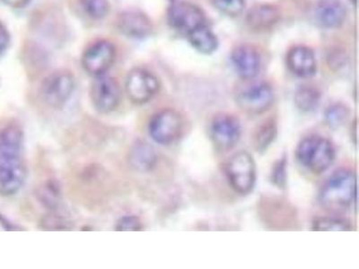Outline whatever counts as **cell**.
<instances>
[{
    "mask_svg": "<svg viewBox=\"0 0 359 269\" xmlns=\"http://www.w3.org/2000/svg\"><path fill=\"white\" fill-rule=\"evenodd\" d=\"M287 65L298 78H309L316 75L317 62L313 51L309 47L294 46L287 54Z\"/></svg>",
    "mask_w": 359,
    "mask_h": 269,
    "instance_id": "9a60e30c",
    "label": "cell"
},
{
    "mask_svg": "<svg viewBox=\"0 0 359 269\" xmlns=\"http://www.w3.org/2000/svg\"><path fill=\"white\" fill-rule=\"evenodd\" d=\"M287 178V156H282L272 166L271 179L272 184L278 188H285Z\"/></svg>",
    "mask_w": 359,
    "mask_h": 269,
    "instance_id": "484cf974",
    "label": "cell"
},
{
    "mask_svg": "<svg viewBox=\"0 0 359 269\" xmlns=\"http://www.w3.org/2000/svg\"><path fill=\"white\" fill-rule=\"evenodd\" d=\"M24 134L17 125L0 130V196H12L24 184Z\"/></svg>",
    "mask_w": 359,
    "mask_h": 269,
    "instance_id": "6da1fadb",
    "label": "cell"
},
{
    "mask_svg": "<svg viewBox=\"0 0 359 269\" xmlns=\"http://www.w3.org/2000/svg\"><path fill=\"white\" fill-rule=\"evenodd\" d=\"M116 50L108 41H99L88 48L83 55L82 64L86 72L97 76L107 71L114 62Z\"/></svg>",
    "mask_w": 359,
    "mask_h": 269,
    "instance_id": "7c38bea8",
    "label": "cell"
},
{
    "mask_svg": "<svg viewBox=\"0 0 359 269\" xmlns=\"http://www.w3.org/2000/svg\"><path fill=\"white\" fill-rule=\"evenodd\" d=\"M75 89V79L69 72H55L41 83V96L45 104L53 108H62L69 102Z\"/></svg>",
    "mask_w": 359,
    "mask_h": 269,
    "instance_id": "8992f818",
    "label": "cell"
},
{
    "mask_svg": "<svg viewBox=\"0 0 359 269\" xmlns=\"http://www.w3.org/2000/svg\"><path fill=\"white\" fill-rule=\"evenodd\" d=\"M280 18V11L277 6L261 4L250 9L246 21L252 30L266 31L278 24Z\"/></svg>",
    "mask_w": 359,
    "mask_h": 269,
    "instance_id": "e0dca14e",
    "label": "cell"
},
{
    "mask_svg": "<svg viewBox=\"0 0 359 269\" xmlns=\"http://www.w3.org/2000/svg\"><path fill=\"white\" fill-rule=\"evenodd\" d=\"M357 194V176L348 169L333 172L319 193L320 205L329 210H343L351 206Z\"/></svg>",
    "mask_w": 359,
    "mask_h": 269,
    "instance_id": "7a4b0ae2",
    "label": "cell"
},
{
    "mask_svg": "<svg viewBox=\"0 0 359 269\" xmlns=\"http://www.w3.org/2000/svg\"><path fill=\"white\" fill-rule=\"evenodd\" d=\"M189 41L198 53L211 54L219 48V39L207 25L195 29L187 34Z\"/></svg>",
    "mask_w": 359,
    "mask_h": 269,
    "instance_id": "d6986e66",
    "label": "cell"
},
{
    "mask_svg": "<svg viewBox=\"0 0 359 269\" xmlns=\"http://www.w3.org/2000/svg\"><path fill=\"white\" fill-rule=\"evenodd\" d=\"M316 17L323 27H341L347 17V8L341 0H320L316 8Z\"/></svg>",
    "mask_w": 359,
    "mask_h": 269,
    "instance_id": "2e32d148",
    "label": "cell"
},
{
    "mask_svg": "<svg viewBox=\"0 0 359 269\" xmlns=\"http://www.w3.org/2000/svg\"><path fill=\"white\" fill-rule=\"evenodd\" d=\"M184 123L177 111L166 109L154 115L149 124L151 139L160 145L174 143L181 136Z\"/></svg>",
    "mask_w": 359,
    "mask_h": 269,
    "instance_id": "52a82bcc",
    "label": "cell"
},
{
    "mask_svg": "<svg viewBox=\"0 0 359 269\" xmlns=\"http://www.w3.org/2000/svg\"><path fill=\"white\" fill-rule=\"evenodd\" d=\"M91 100L101 113L114 111L121 102V89L116 80L105 74L95 76L91 86Z\"/></svg>",
    "mask_w": 359,
    "mask_h": 269,
    "instance_id": "8fae6325",
    "label": "cell"
},
{
    "mask_svg": "<svg viewBox=\"0 0 359 269\" xmlns=\"http://www.w3.org/2000/svg\"><path fill=\"white\" fill-rule=\"evenodd\" d=\"M118 30L133 39H144L152 33V22L140 11H126L118 15Z\"/></svg>",
    "mask_w": 359,
    "mask_h": 269,
    "instance_id": "5bb4252c",
    "label": "cell"
},
{
    "mask_svg": "<svg viewBox=\"0 0 359 269\" xmlns=\"http://www.w3.org/2000/svg\"><path fill=\"white\" fill-rule=\"evenodd\" d=\"M226 174L233 190L240 195L249 194L256 182V165L249 153L241 151L231 157Z\"/></svg>",
    "mask_w": 359,
    "mask_h": 269,
    "instance_id": "277c9868",
    "label": "cell"
},
{
    "mask_svg": "<svg viewBox=\"0 0 359 269\" xmlns=\"http://www.w3.org/2000/svg\"><path fill=\"white\" fill-rule=\"evenodd\" d=\"M349 114H351V111L345 104L330 105L325 112V123L332 129H338L347 121Z\"/></svg>",
    "mask_w": 359,
    "mask_h": 269,
    "instance_id": "7402d4cb",
    "label": "cell"
},
{
    "mask_svg": "<svg viewBox=\"0 0 359 269\" xmlns=\"http://www.w3.org/2000/svg\"><path fill=\"white\" fill-rule=\"evenodd\" d=\"M210 1L220 13L232 18L241 15L245 8V0H210Z\"/></svg>",
    "mask_w": 359,
    "mask_h": 269,
    "instance_id": "cb8c5ba5",
    "label": "cell"
},
{
    "mask_svg": "<svg viewBox=\"0 0 359 269\" xmlns=\"http://www.w3.org/2000/svg\"><path fill=\"white\" fill-rule=\"evenodd\" d=\"M236 100L243 111L251 114H259L267 111L273 104L274 91L268 83L252 81L237 91Z\"/></svg>",
    "mask_w": 359,
    "mask_h": 269,
    "instance_id": "5b68a950",
    "label": "cell"
},
{
    "mask_svg": "<svg viewBox=\"0 0 359 269\" xmlns=\"http://www.w3.org/2000/svg\"><path fill=\"white\" fill-rule=\"evenodd\" d=\"M169 25L175 30L188 34L207 25L206 15L200 6L187 1H175L168 12Z\"/></svg>",
    "mask_w": 359,
    "mask_h": 269,
    "instance_id": "9c48e42d",
    "label": "cell"
},
{
    "mask_svg": "<svg viewBox=\"0 0 359 269\" xmlns=\"http://www.w3.org/2000/svg\"><path fill=\"white\" fill-rule=\"evenodd\" d=\"M278 134L277 123L274 118H268L259 125L253 137V145L258 152H264L274 142Z\"/></svg>",
    "mask_w": 359,
    "mask_h": 269,
    "instance_id": "ffe728a7",
    "label": "cell"
},
{
    "mask_svg": "<svg viewBox=\"0 0 359 269\" xmlns=\"http://www.w3.org/2000/svg\"><path fill=\"white\" fill-rule=\"evenodd\" d=\"M6 5L14 8H21L27 6L30 0H3Z\"/></svg>",
    "mask_w": 359,
    "mask_h": 269,
    "instance_id": "f1b7e54d",
    "label": "cell"
},
{
    "mask_svg": "<svg viewBox=\"0 0 359 269\" xmlns=\"http://www.w3.org/2000/svg\"><path fill=\"white\" fill-rule=\"evenodd\" d=\"M312 228L318 232H336V230H351V223L347 220L335 217H317L313 221Z\"/></svg>",
    "mask_w": 359,
    "mask_h": 269,
    "instance_id": "603a6c76",
    "label": "cell"
},
{
    "mask_svg": "<svg viewBox=\"0 0 359 269\" xmlns=\"http://www.w3.org/2000/svg\"><path fill=\"white\" fill-rule=\"evenodd\" d=\"M334 146L322 136L304 137L297 147L298 163L314 174H320L331 167L335 160Z\"/></svg>",
    "mask_w": 359,
    "mask_h": 269,
    "instance_id": "3957f363",
    "label": "cell"
},
{
    "mask_svg": "<svg viewBox=\"0 0 359 269\" xmlns=\"http://www.w3.org/2000/svg\"><path fill=\"white\" fill-rule=\"evenodd\" d=\"M231 60L236 72L245 80L255 78L261 70V55L251 45L243 44L236 47L231 54Z\"/></svg>",
    "mask_w": 359,
    "mask_h": 269,
    "instance_id": "4fadbf2b",
    "label": "cell"
},
{
    "mask_svg": "<svg viewBox=\"0 0 359 269\" xmlns=\"http://www.w3.org/2000/svg\"><path fill=\"white\" fill-rule=\"evenodd\" d=\"M11 43V35L4 24L0 21V53L5 50Z\"/></svg>",
    "mask_w": 359,
    "mask_h": 269,
    "instance_id": "83f0119b",
    "label": "cell"
},
{
    "mask_svg": "<svg viewBox=\"0 0 359 269\" xmlns=\"http://www.w3.org/2000/svg\"><path fill=\"white\" fill-rule=\"evenodd\" d=\"M117 230H140L142 229V223L137 216H125L118 219L116 226Z\"/></svg>",
    "mask_w": 359,
    "mask_h": 269,
    "instance_id": "4316f807",
    "label": "cell"
},
{
    "mask_svg": "<svg viewBox=\"0 0 359 269\" xmlns=\"http://www.w3.org/2000/svg\"><path fill=\"white\" fill-rule=\"evenodd\" d=\"M80 2L86 14L94 19L107 17L110 11L108 0H80Z\"/></svg>",
    "mask_w": 359,
    "mask_h": 269,
    "instance_id": "d4e9b609",
    "label": "cell"
},
{
    "mask_svg": "<svg viewBox=\"0 0 359 269\" xmlns=\"http://www.w3.org/2000/svg\"><path fill=\"white\" fill-rule=\"evenodd\" d=\"M159 80L152 72L144 69H135L126 80V92L135 104H145L158 92Z\"/></svg>",
    "mask_w": 359,
    "mask_h": 269,
    "instance_id": "30bf717a",
    "label": "cell"
},
{
    "mask_svg": "<svg viewBox=\"0 0 359 269\" xmlns=\"http://www.w3.org/2000/svg\"><path fill=\"white\" fill-rule=\"evenodd\" d=\"M242 127L238 118L227 113L217 114L210 125V136L217 149H233L241 137Z\"/></svg>",
    "mask_w": 359,
    "mask_h": 269,
    "instance_id": "ba28073f",
    "label": "cell"
},
{
    "mask_svg": "<svg viewBox=\"0 0 359 269\" xmlns=\"http://www.w3.org/2000/svg\"><path fill=\"white\" fill-rule=\"evenodd\" d=\"M320 102V92L313 86L301 85L294 94V104L303 112L316 111Z\"/></svg>",
    "mask_w": 359,
    "mask_h": 269,
    "instance_id": "44dd1931",
    "label": "cell"
},
{
    "mask_svg": "<svg viewBox=\"0 0 359 269\" xmlns=\"http://www.w3.org/2000/svg\"><path fill=\"white\" fill-rule=\"evenodd\" d=\"M130 165L139 172H149L155 167L157 156L152 146L139 140L131 147L129 156Z\"/></svg>",
    "mask_w": 359,
    "mask_h": 269,
    "instance_id": "ac0fdd59",
    "label": "cell"
}]
</instances>
